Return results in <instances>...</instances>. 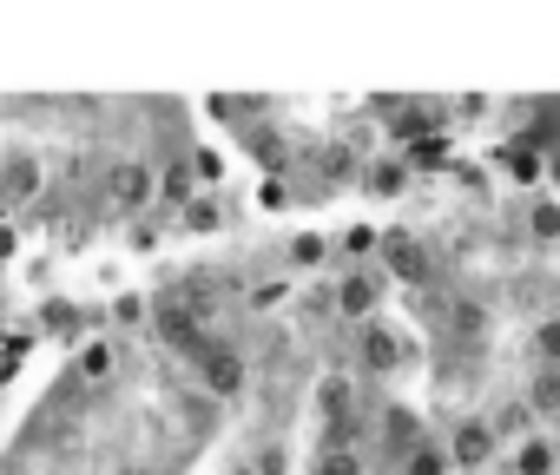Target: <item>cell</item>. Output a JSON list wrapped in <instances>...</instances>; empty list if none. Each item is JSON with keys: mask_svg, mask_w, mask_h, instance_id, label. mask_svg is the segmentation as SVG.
Returning <instances> with one entry per match:
<instances>
[{"mask_svg": "<svg viewBox=\"0 0 560 475\" xmlns=\"http://www.w3.org/2000/svg\"><path fill=\"white\" fill-rule=\"evenodd\" d=\"M396 475H455L448 468V449H442V436H422L402 462H396Z\"/></svg>", "mask_w": 560, "mask_h": 475, "instance_id": "cell-15", "label": "cell"}, {"mask_svg": "<svg viewBox=\"0 0 560 475\" xmlns=\"http://www.w3.org/2000/svg\"><path fill=\"white\" fill-rule=\"evenodd\" d=\"M376 245H383V231H376V224H350V231H343V252L363 258V265L376 258Z\"/></svg>", "mask_w": 560, "mask_h": 475, "instance_id": "cell-19", "label": "cell"}, {"mask_svg": "<svg viewBox=\"0 0 560 475\" xmlns=\"http://www.w3.org/2000/svg\"><path fill=\"white\" fill-rule=\"evenodd\" d=\"M191 390L205 396V403H237L244 390H250V357L237 350V344H224V337H211L198 357H191Z\"/></svg>", "mask_w": 560, "mask_h": 475, "instance_id": "cell-2", "label": "cell"}, {"mask_svg": "<svg viewBox=\"0 0 560 475\" xmlns=\"http://www.w3.org/2000/svg\"><path fill=\"white\" fill-rule=\"evenodd\" d=\"M409 185V165L402 159H363V172H357V192L363 198H396Z\"/></svg>", "mask_w": 560, "mask_h": 475, "instance_id": "cell-11", "label": "cell"}, {"mask_svg": "<svg viewBox=\"0 0 560 475\" xmlns=\"http://www.w3.org/2000/svg\"><path fill=\"white\" fill-rule=\"evenodd\" d=\"M448 468L455 475H475V468H488L494 455H501V442H494V429H488V416L475 409V416H462V422H448Z\"/></svg>", "mask_w": 560, "mask_h": 475, "instance_id": "cell-5", "label": "cell"}, {"mask_svg": "<svg viewBox=\"0 0 560 475\" xmlns=\"http://www.w3.org/2000/svg\"><path fill=\"white\" fill-rule=\"evenodd\" d=\"M330 252H337V245H330V238H324V231H298V238H291V245H284V258H291V271H317V265H324Z\"/></svg>", "mask_w": 560, "mask_h": 475, "instance_id": "cell-16", "label": "cell"}, {"mask_svg": "<svg viewBox=\"0 0 560 475\" xmlns=\"http://www.w3.org/2000/svg\"><path fill=\"white\" fill-rule=\"evenodd\" d=\"M113 376H119V344L113 337H86L73 350V390L86 396V390H106Z\"/></svg>", "mask_w": 560, "mask_h": 475, "instance_id": "cell-6", "label": "cell"}, {"mask_svg": "<svg viewBox=\"0 0 560 475\" xmlns=\"http://www.w3.org/2000/svg\"><path fill=\"white\" fill-rule=\"evenodd\" d=\"M383 298H389V278L376 271V265H350L337 285H330V311L357 331V324H370L376 311H383Z\"/></svg>", "mask_w": 560, "mask_h": 475, "instance_id": "cell-3", "label": "cell"}, {"mask_svg": "<svg viewBox=\"0 0 560 475\" xmlns=\"http://www.w3.org/2000/svg\"><path fill=\"white\" fill-rule=\"evenodd\" d=\"M93 198H100L113 218H145V211L159 205V165H152L145 152H113V159H100Z\"/></svg>", "mask_w": 560, "mask_h": 475, "instance_id": "cell-1", "label": "cell"}, {"mask_svg": "<svg viewBox=\"0 0 560 475\" xmlns=\"http://www.w3.org/2000/svg\"><path fill=\"white\" fill-rule=\"evenodd\" d=\"M521 231H527V245H560V198H534L521 211Z\"/></svg>", "mask_w": 560, "mask_h": 475, "instance_id": "cell-14", "label": "cell"}, {"mask_svg": "<svg viewBox=\"0 0 560 475\" xmlns=\"http://www.w3.org/2000/svg\"><path fill=\"white\" fill-rule=\"evenodd\" d=\"M494 159H501V172H508L514 185H540V172H547V159H553V152H540V146L521 132V139H508Z\"/></svg>", "mask_w": 560, "mask_h": 475, "instance_id": "cell-9", "label": "cell"}, {"mask_svg": "<svg viewBox=\"0 0 560 475\" xmlns=\"http://www.w3.org/2000/svg\"><path fill=\"white\" fill-rule=\"evenodd\" d=\"M508 468H514V475H560V449H553V436L534 429V436L508 442Z\"/></svg>", "mask_w": 560, "mask_h": 475, "instance_id": "cell-8", "label": "cell"}, {"mask_svg": "<svg viewBox=\"0 0 560 475\" xmlns=\"http://www.w3.org/2000/svg\"><path fill=\"white\" fill-rule=\"evenodd\" d=\"M481 416H488V429H494V442H501V449L540 429V422H534V409L521 403V390H514V396H501V403H494V409H481Z\"/></svg>", "mask_w": 560, "mask_h": 475, "instance_id": "cell-10", "label": "cell"}, {"mask_svg": "<svg viewBox=\"0 0 560 475\" xmlns=\"http://www.w3.org/2000/svg\"><path fill=\"white\" fill-rule=\"evenodd\" d=\"M257 205H264V211H284V205H291V185H284V178H264V185H257Z\"/></svg>", "mask_w": 560, "mask_h": 475, "instance_id": "cell-21", "label": "cell"}, {"mask_svg": "<svg viewBox=\"0 0 560 475\" xmlns=\"http://www.w3.org/2000/svg\"><path fill=\"white\" fill-rule=\"evenodd\" d=\"M113 475H159V468H145V462H126V468H113Z\"/></svg>", "mask_w": 560, "mask_h": 475, "instance_id": "cell-22", "label": "cell"}, {"mask_svg": "<svg viewBox=\"0 0 560 475\" xmlns=\"http://www.w3.org/2000/svg\"><path fill=\"white\" fill-rule=\"evenodd\" d=\"M172 218H178L185 231H218V224H224V198H218V192H198V198H191V205H178Z\"/></svg>", "mask_w": 560, "mask_h": 475, "instance_id": "cell-17", "label": "cell"}, {"mask_svg": "<svg viewBox=\"0 0 560 475\" xmlns=\"http://www.w3.org/2000/svg\"><path fill=\"white\" fill-rule=\"evenodd\" d=\"M311 475H370V455L363 449H317Z\"/></svg>", "mask_w": 560, "mask_h": 475, "instance_id": "cell-18", "label": "cell"}, {"mask_svg": "<svg viewBox=\"0 0 560 475\" xmlns=\"http://www.w3.org/2000/svg\"><path fill=\"white\" fill-rule=\"evenodd\" d=\"M409 337L396 331V324H383V317H370V324H357V363H363V376H396V370H409Z\"/></svg>", "mask_w": 560, "mask_h": 475, "instance_id": "cell-4", "label": "cell"}, {"mask_svg": "<svg viewBox=\"0 0 560 475\" xmlns=\"http://www.w3.org/2000/svg\"><path fill=\"white\" fill-rule=\"evenodd\" d=\"M521 403L534 409V422H560V370H527Z\"/></svg>", "mask_w": 560, "mask_h": 475, "instance_id": "cell-12", "label": "cell"}, {"mask_svg": "<svg viewBox=\"0 0 560 475\" xmlns=\"http://www.w3.org/2000/svg\"><path fill=\"white\" fill-rule=\"evenodd\" d=\"M527 357H534L540 370H560V311H540V317H534V331H527Z\"/></svg>", "mask_w": 560, "mask_h": 475, "instance_id": "cell-13", "label": "cell"}, {"mask_svg": "<svg viewBox=\"0 0 560 475\" xmlns=\"http://www.w3.org/2000/svg\"><path fill=\"white\" fill-rule=\"evenodd\" d=\"M145 317H152V298H139V291H132V298H113V324H119V331H139Z\"/></svg>", "mask_w": 560, "mask_h": 475, "instance_id": "cell-20", "label": "cell"}, {"mask_svg": "<svg viewBox=\"0 0 560 475\" xmlns=\"http://www.w3.org/2000/svg\"><path fill=\"white\" fill-rule=\"evenodd\" d=\"M376 436H383V462L396 468V462H402V455H409V449L429 436V429H422V416H416V409L389 403V409H383V422H376Z\"/></svg>", "mask_w": 560, "mask_h": 475, "instance_id": "cell-7", "label": "cell"}]
</instances>
